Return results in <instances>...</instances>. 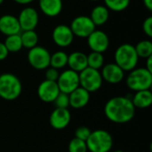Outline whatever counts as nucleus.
I'll list each match as a JSON object with an SVG mask.
<instances>
[{
  "mask_svg": "<svg viewBox=\"0 0 152 152\" xmlns=\"http://www.w3.org/2000/svg\"><path fill=\"white\" fill-rule=\"evenodd\" d=\"M134 48L139 58L147 59L152 56V42L150 39L141 40L134 45Z\"/></svg>",
  "mask_w": 152,
  "mask_h": 152,
  "instance_id": "obj_24",
  "label": "nucleus"
},
{
  "mask_svg": "<svg viewBox=\"0 0 152 152\" xmlns=\"http://www.w3.org/2000/svg\"><path fill=\"white\" fill-rule=\"evenodd\" d=\"M126 83L127 87L134 92L149 90L152 86V72L145 68H135L129 71Z\"/></svg>",
  "mask_w": 152,
  "mask_h": 152,
  "instance_id": "obj_4",
  "label": "nucleus"
},
{
  "mask_svg": "<svg viewBox=\"0 0 152 152\" xmlns=\"http://www.w3.org/2000/svg\"><path fill=\"white\" fill-rule=\"evenodd\" d=\"M51 53L49 51L43 47L37 45L28 50L27 59L29 65L37 70H44L50 67Z\"/></svg>",
  "mask_w": 152,
  "mask_h": 152,
  "instance_id": "obj_7",
  "label": "nucleus"
},
{
  "mask_svg": "<svg viewBox=\"0 0 152 152\" xmlns=\"http://www.w3.org/2000/svg\"><path fill=\"white\" fill-rule=\"evenodd\" d=\"M104 5L110 10L113 12H122L126 10L131 0H103Z\"/></svg>",
  "mask_w": 152,
  "mask_h": 152,
  "instance_id": "obj_27",
  "label": "nucleus"
},
{
  "mask_svg": "<svg viewBox=\"0 0 152 152\" xmlns=\"http://www.w3.org/2000/svg\"><path fill=\"white\" fill-rule=\"evenodd\" d=\"M22 85L17 76L12 73L0 75V98L5 101L16 100L21 94Z\"/></svg>",
  "mask_w": 152,
  "mask_h": 152,
  "instance_id": "obj_3",
  "label": "nucleus"
},
{
  "mask_svg": "<svg viewBox=\"0 0 152 152\" xmlns=\"http://www.w3.org/2000/svg\"><path fill=\"white\" fill-rule=\"evenodd\" d=\"M89 17L92 20L93 23L95 25V27L102 26L109 20L110 10L105 5H96L92 9Z\"/></svg>",
  "mask_w": 152,
  "mask_h": 152,
  "instance_id": "obj_20",
  "label": "nucleus"
},
{
  "mask_svg": "<svg viewBox=\"0 0 152 152\" xmlns=\"http://www.w3.org/2000/svg\"><path fill=\"white\" fill-rule=\"evenodd\" d=\"M144 68L147 69L149 71L152 72V56L146 59V66Z\"/></svg>",
  "mask_w": 152,
  "mask_h": 152,
  "instance_id": "obj_34",
  "label": "nucleus"
},
{
  "mask_svg": "<svg viewBox=\"0 0 152 152\" xmlns=\"http://www.w3.org/2000/svg\"><path fill=\"white\" fill-rule=\"evenodd\" d=\"M71 120V114L68 109H59L55 108L49 118L50 126L56 129L61 130L66 128Z\"/></svg>",
  "mask_w": 152,
  "mask_h": 152,
  "instance_id": "obj_15",
  "label": "nucleus"
},
{
  "mask_svg": "<svg viewBox=\"0 0 152 152\" xmlns=\"http://www.w3.org/2000/svg\"><path fill=\"white\" fill-rule=\"evenodd\" d=\"M40 11L47 17H56L61 14L63 3L62 0H38Z\"/></svg>",
  "mask_w": 152,
  "mask_h": 152,
  "instance_id": "obj_17",
  "label": "nucleus"
},
{
  "mask_svg": "<svg viewBox=\"0 0 152 152\" xmlns=\"http://www.w3.org/2000/svg\"><path fill=\"white\" fill-rule=\"evenodd\" d=\"M69 152H87V147L85 141L73 138L69 143Z\"/></svg>",
  "mask_w": 152,
  "mask_h": 152,
  "instance_id": "obj_28",
  "label": "nucleus"
},
{
  "mask_svg": "<svg viewBox=\"0 0 152 152\" xmlns=\"http://www.w3.org/2000/svg\"><path fill=\"white\" fill-rule=\"evenodd\" d=\"M8 54H9V52L7 51L4 44L3 42H0V61L5 60Z\"/></svg>",
  "mask_w": 152,
  "mask_h": 152,
  "instance_id": "obj_33",
  "label": "nucleus"
},
{
  "mask_svg": "<svg viewBox=\"0 0 152 152\" xmlns=\"http://www.w3.org/2000/svg\"><path fill=\"white\" fill-rule=\"evenodd\" d=\"M144 6L149 10V11H152V0H142Z\"/></svg>",
  "mask_w": 152,
  "mask_h": 152,
  "instance_id": "obj_36",
  "label": "nucleus"
},
{
  "mask_svg": "<svg viewBox=\"0 0 152 152\" xmlns=\"http://www.w3.org/2000/svg\"><path fill=\"white\" fill-rule=\"evenodd\" d=\"M86 143L88 151L110 152L113 146V139L108 131L98 129L91 132Z\"/></svg>",
  "mask_w": 152,
  "mask_h": 152,
  "instance_id": "obj_5",
  "label": "nucleus"
},
{
  "mask_svg": "<svg viewBox=\"0 0 152 152\" xmlns=\"http://www.w3.org/2000/svg\"><path fill=\"white\" fill-rule=\"evenodd\" d=\"M74 35L69 28V26L65 24L57 25L52 32V38L54 44L61 48H65L69 46L73 40Z\"/></svg>",
  "mask_w": 152,
  "mask_h": 152,
  "instance_id": "obj_12",
  "label": "nucleus"
},
{
  "mask_svg": "<svg viewBox=\"0 0 152 152\" xmlns=\"http://www.w3.org/2000/svg\"><path fill=\"white\" fill-rule=\"evenodd\" d=\"M113 152H125V151H119V150H118V151H113Z\"/></svg>",
  "mask_w": 152,
  "mask_h": 152,
  "instance_id": "obj_37",
  "label": "nucleus"
},
{
  "mask_svg": "<svg viewBox=\"0 0 152 152\" xmlns=\"http://www.w3.org/2000/svg\"><path fill=\"white\" fill-rule=\"evenodd\" d=\"M69 69L77 73L87 68V55L82 52H73L68 55V64Z\"/></svg>",
  "mask_w": 152,
  "mask_h": 152,
  "instance_id": "obj_19",
  "label": "nucleus"
},
{
  "mask_svg": "<svg viewBox=\"0 0 152 152\" xmlns=\"http://www.w3.org/2000/svg\"><path fill=\"white\" fill-rule=\"evenodd\" d=\"M79 86L86 90L88 93L98 91L102 86V77L101 72L97 69L87 67L78 73Z\"/></svg>",
  "mask_w": 152,
  "mask_h": 152,
  "instance_id": "obj_6",
  "label": "nucleus"
},
{
  "mask_svg": "<svg viewBox=\"0 0 152 152\" xmlns=\"http://www.w3.org/2000/svg\"><path fill=\"white\" fill-rule=\"evenodd\" d=\"M68 55L64 51H57L51 54L50 58V67L56 69H63L68 64Z\"/></svg>",
  "mask_w": 152,
  "mask_h": 152,
  "instance_id": "obj_23",
  "label": "nucleus"
},
{
  "mask_svg": "<svg viewBox=\"0 0 152 152\" xmlns=\"http://www.w3.org/2000/svg\"><path fill=\"white\" fill-rule=\"evenodd\" d=\"M4 44L9 53H17L23 48L20 34L6 37Z\"/></svg>",
  "mask_w": 152,
  "mask_h": 152,
  "instance_id": "obj_25",
  "label": "nucleus"
},
{
  "mask_svg": "<svg viewBox=\"0 0 152 152\" xmlns=\"http://www.w3.org/2000/svg\"><path fill=\"white\" fill-rule=\"evenodd\" d=\"M59 87L57 86V83L54 81H49L45 79L39 84L37 87V95L39 99L44 102H53L59 94Z\"/></svg>",
  "mask_w": 152,
  "mask_h": 152,
  "instance_id": "obj_13",
  "label": "nucleus"
},
{
  "mask_svg": "<svg viewBox=\"0 0 152 152\" xmlns=\"http://www.w3.org/2000/svg\"><path fill=\"white\" fill-rule=\"evenodd\" d=\"M0 32L5 37L21 32L17 17L12 14H4L0 17Z\"/></svg>",
  "mask_w": 152,
  "mask_h": 152,
  "instance_id": "obj_16",
  "label": "nucleus"
},
{
  "mask_svg": "<svg viewBox=\"0 0 152 152\" xmlns=\"http://www.w3.org/2000/svg\"><path fill=\"white\" fill-rule=\"evenodd\" d=\"M87 45L92 52L103 53L110 46V38L104 31L94 29L87 37Z\"/></svg>",
  "mask_w": 152,
  "mask_h": 152,
  "instance_id": "obj_11",
  "label": "nucleus"
},
{
  "mask_svg": "<svg viewBox=\"0 0 152 152\" xmlns=\"http://www.w3.org/2000/svg\"><path fill=\"white\" fill-rule=\"evenodd\" d=\"M4 0H0V4H2L4 3Z\"/></svg>",
  "mask_w": 152,
  "mask_h": 152,
  "instance_id": "obj_38",
  "label": "nucleus"
},
{
  "mask_svg": "<svg viewBox=\"0 0 152 152\" xmlns=\"http://www.w3.org/2000/svg\"><path fill=\"white\" fill-rule=\"evenodd\" d=\"M69 106L74 109H82L86 107L90 101V93L82 87H77L69 94Z\"/></svg>",
  "mask_w": 152,
  "mask_h": 152,
  "instance_id": "obj_18",
  "label": "nucleus"
},
{
  "mask_svg": "<svg viewBox=\"0 0 152 152\" xmlns=\"http://www.w3.org/2000/svg\"><path fill=\"white\" fill-rule=\"evenodd\" d=\"M56 83L60 92L69 94L79 87V75L72 69H66L60 73Z\"/></svg>",
  "mask_w": 152,
  "mask_h": 152,
  "instance_id": "obj_9",
  "label": "nucleus"
},
{
  "mask_svg": "<svg viewBox=\"0 0 152 152\" xmlns=\"http://www.w3.org/2000/svg\"><path fill=\"white\" fill-rule=\"evenodd\" d=\"M53 102L55 108H59V109H68V107L69 106V94L60 92L59 94L57 95V97L54 99V101Z\"/></svg>",
  "mask_w": 152,
  "mask_h": 152,
  "instance_id": "obj_29",
  "label": "nucleus"
},
{
  "mask_svg": "<svg viewBox=\"0 0 152 152\" xmlns=\"http://www.w3.org/2000/svg\"><path fill=\"white\" fill-rule=\"evenodd\" d=\"M15 3L19 4H22V5H27L31 4L32 2H34V0H13Z\"/></svg>",
  "mask_w": 152,
  "mask_h": 152,
  "instance_id": "obj_35",
  "label": "nucleus"
},
{
  "mask_svg": "<svg viewBox=\"0 0 152 152\" xmlns=\"http://www.w3.org/2000/svg\"><path fill=\"white\" fill-rule=\"evenodd\" d=\"M104 65V57L103 53L91 52L87 55V67L99 70Z\"/></svg>",
  "mask_w": 152,
  "mask_h": 152,
  "instance_id": "obj_26",
  "label": "nucleus"
},
{
  "mask_svg": "<svg viewBox=\"0 0 152 152\" xmlns=\"http://www.w3.org/2000/svg\"><path fill=\"white\" fill-rule=\"evenodd\" d=\"M22 47L27 49H31L37 45L38 43V35L35 30H24L20 33Z\"/></svg>",
  "mask_w": 152,
  "mask_h": 152,
  "instance_id": "obj_22",
  "label": "nucleus"
},
{
  "mask_svg": "<svg viewBox=\"0 0 152 152\" xmlns=\"http://www.w3.org/2000/svg\"><path fill=\"white\" fill-rule=\"evenodd\" d=\"M101 75L102 80L106 81L109 84L115 85L123 81L125 77V71L115 62H112L103 65V67L102 68Z\"/></svg>",
  "mask_w": 152,
  "mask_h": 152,
  "instance_id": "obj_14",
  "label": "nucleus"
},
{
  "mask_svg": "<svg viewBox=\"0 0 152 152\" xmlns=\"http://www.w3.org/2000/svg\"><path fill=\"white\" fill-rule=\"evenodd\" d=\"M106 118L116 124H126L131 121L135 115V108L131 98L116 96L110 99L104 106Z\"/></svg>",
  "mask_w": 152,
  "mask_h": 152,
  "instance_id": "obj_1",
  "label": "nucleus"
},
{
  "mask_svg": "<svg viewBox=\"0 0 152 152\" xmlns=\"http://www.w3.org/2000/svg\"><path fill=\"white\" fill-rule=\"evenodd\" d=\"M91 132L92 131L86 126H79L75 131V138H77L79 140L86 142L87 140V138L89 137Z\"/></svg>",
  "mask_w": 152,
  "mask_h": 152,
  "instance_id": "obj_30",
  "label": "nucleus"
},
{
  "mask_svg": "<svg viewBox=\"0 0 152 152\" xmlns=\"http://www.w3.org/2000/svg\"><path fill=\"white\" fill-rule=\"evenodd\" d=\"M142 30L144 32V34L149 37H152V17H147L143 23H142Z\"/></svg>",
  "mask_w": 152,
  "mask_h": 152,
  "instance_id": "obj_32",
  "label": "nucleus"
},
{
  "mask_svg": "<svg viewBox=\"0 0 152 152\" xmlns=\"http://www.w3.org/2000/svg\"><path fill=\"white\" fill-rule=\"evenodd\" d=\"M89 1H92V2H96V1H100V0H89Z\"/></svg>",
  "mask_w": 152,
  "mask_h": 152,
  "instance_id": "obj_39",
  "label": "nucleus"
},
{
  "mask_svg": "<svg viewBox=\"0 0 152 152\" xmlns=\"http://www.w3.org/2000/svg\"><path fill=\"white\" fill-rule=\"evenodd\" d=\"M134 108L146 109L152 104V93L151 89L136 92L131 99Z\"/></svg>",
  "mask_w": 152,
  "mask_h": 152,
  "instance_id": "obj_21",
  "label": "nucleus"
},
{
  "mask_svg": "<svg viewBox=\"0 0 152 152\" xmlns=\"http://www.w3.org/2000/svg\"><path fill=\"white\" fill-rule=\"evenodd\" d=\"M21 31L35 30L38 24L39 16L37 11L30 6L24 7L17 17Z\"/></svg>",
  "mask_w": 152,
  "mask_h": 152,
  "instance_id": "obj_10",
  "label": "nucleus"
},
{
  "mask_svg": "<svg viewBox=\"0 0 152 152\" xmlns=\"http://www.w3.org/2000/svg\"><path fill=\"white\" fill-rule=\"evenodd\" d=\"M59 75H60L59 69H56L53 67H48L47 69H45V80L56 82L59 77Z\"/></svg>",
  "mask_w": 152,
  "mask_h": 152,
  "instance_id": "obj_31",
  "label": "nucleus"
},
{
  "mask_svg": "<svg viewBox=\"0 0 152 152\" xmlns=\"http://www.w3.org/2000/svg\"><path fill=\"white\" fill-rule=\"evenodd\" d=\"M74 37L80 38H87V37L96 29L95 25L93 23L89 16L79 15L74 18L69 26Z\"/></svg>",
  "mask_w": 152,
  "mask_h": 152,
  "instance_id": "obj_8",
  "label": "nucleus"
},
{
  "mask_svg": "<svg viewBox=\"0 0 152 152\" xmlns=\"http://www.w3.org/2000/svg\"><path fill=\"white\" fill-rule=\"evenodd\" d=\"M114 60L115 63L124 71H131L137 67L139 57L134 45L126 43L117 48L114 53Z\"/></svg>",
  "mask_w": 152,
  "mask_h": 152,
  "instance_id": "obj_2",
  "label": "nucleus"
}]
</instances>
